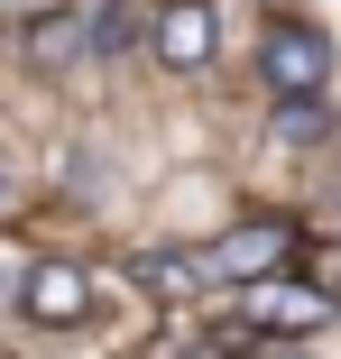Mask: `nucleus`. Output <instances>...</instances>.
I'll use <instances>...</instances> for the list:
<instances>
[{
    "instance_id": "1",
    "label": "nucleus",
    "mask_w": 341,
    "mask_h": 359,
    "mask_svg": "<svg viewBox=\"0 0 341 359\" xmlns=\"http://www.w3.org/2000/svg\"><path fill=\"white\" fill-rule=\"evenodd\" d=\"M258 74H267V93H286V102H323V83H332V37L314 28V19H277L258 37Z\"/></svg>"
},
{
    "instance_id": "2",
    "label": "nucleus",
    "mask_w": 341,
    "mask_h": 359,
    "mask_svg": "<svg viewBox=\"0 0 341 359\" xmlns=\"http://www.w3.org/2000/svg\"><path fill=\"white\" fill-rule=\"evenodd\" d=\"M286 258H295V222H240V231H222L213 249H203L213 285H267Z\"/></svg>"
},
{
    "instance_id": "3",
    "label": "nucleus",
    "mask_w": 341,
    "mask_h": 359,
    "mask_svg": "<svg viewBox=\"0 0 341 359\" xmlns=\"http://www.w3.org/2000/svg\"><path fill=\"white\" fill-rule=\"evenodd\" d=\"M19 313L46 323V332H83V323H93V276H83L74 258H37V267L19 276Z\"/></svg>"
},
{
    "instance_id": "4",
    "label": "nucleus",
    "mask_w": 341,
    "mask_h": 359,
    "mask_svg": "<svg viewBox=\"0 0 341 359\" xmlns=\"http://www.w3.org/2000/svg\"><path fill=\"white\" fill-rule=\"evenodd\" d=\"M148 46H157V65H166V74H194V65H213V46H222L213 0H166V10L148 19Z\"/></svg>"
},
{
    "instance_id": "5",
    "label": "nucleus",
    "mask_w": 341,
    "mask_h": 359,
    "mask_svg": "<svg viewBox=\"0 0 341 359\" xmlns=\"http://www.w3.org/2000/svg\"><path fill=\"white\" fill-rule=\"evenodd\" d=\"M249 313H258V332L305 341V332L332 323V295H323V285H286V276H267V285H249Z\"/></svg>"
},
{
    "instance_id": "6",
    "label": "nucleus",
    "mask_w": 341,
    "mask_h": 359,
    "mask_svg": "<svg viewBox=\"0 0 341 359\" xmlns=\"http://www.w3.org/2000/svg\"><path fill=\"white\" fill-rule=\"evenodd\" d=\"M83 46H93L83 10H46V19H28V65H37V74H65Z\"/></svg>"
},
{
    "instance_id": "7",
    "label": "nucleus",
    "mask_w": 341,
    "mask_h": 359,
    "mask_svg": "<svg viewBox=\"0 0 341 359\" xmlns=\"http://www.w3.org/2000/svg\"><path fill=\"white\" fill-rule=\"evenodd\" d=\"M139 276L157 285V295H203V285H213V267H203V258H185V249H157V258H139Z\"/></svg>"
},
{
    "instance_id": "8",
    "label": "nucleus",
    "mask_w": 341,
    "mask_h": 359,
    "mask_svg": "<svg viewBox=\"0 0 341 359\" xmlns=\"http://www.w3.org/2000/svg\"><path fill=\"white\" fill-rule=\"evenodd\" d=\"M83 28H93V46H102V55H120V46H139V28H148V19L129 10V0H111V10H93Z\"/></svg>"
},
{
    "instance_id": "9",
    "label": "nucleus",
    "mask_w": 341,
    "mask_h": 359,
    "mask_svg": "<svg viewBox=\"0 0 341 359\" xmlns=\"http://www.w3.org/2000/svg\"><path fill=\"white\" fill-rule=\"evenodd\" d=\"M277 129H286V138H323V129H332V111H323V102H286V111H277Z\"/></svg>"
},
{
    "instance_id": "10",
    "label": "nucleus",
    "mask_w": 341,
    "mask_h": 359,
    "mask_svg": "<svg viewBox=\"0 0 341 359\" xmlns=\"http://www.w3.org/2000/svg\"><path fill=\"white\" fill-rule=\"evenodd\" d=\"M258 359H314V350H295V341H286V350H258Z\"/></svg>"
},
{
    "instance_id": "11",
    "label": "nucleus",
    "mask_w": 341,
    "mask_h": 359,
    "mask_svg": "<svg viewBox=\"0 0 341 359\" xmlns=\"http://www.w3.org/2000/svg\"><path fill=\"white\" fill-rule=\"evenodd\" d=\"M0 212H10V184H0Z\"/></svg>"
}]
</instances>
